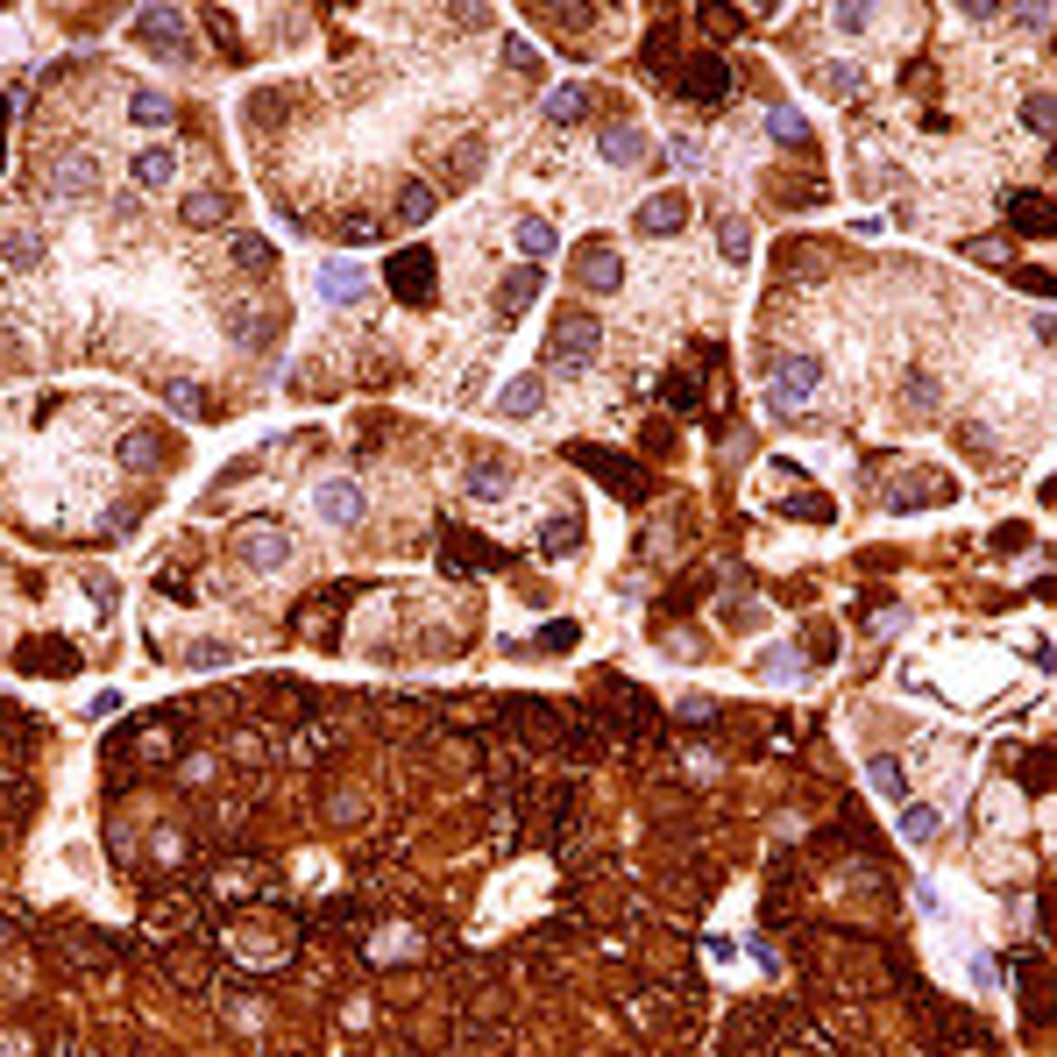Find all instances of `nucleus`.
<instances>
[{"label": "nucleus", "instance_id": "nucleus-45", "mask_svg": "<svg viewBox=\"0 0 1057 1057\" xmlns=\"http://www.w3.org/2000/svg\"><path fill=\"white\" fill-rule=\"evenodd\" d=\"M121 462H128V469H149V462H157V441H143V433H135V441L121 447Z\"/></svg>", "mask_w": 1057, "mask_h": 1057}, {"label": "nucleus", "instance_id": "nucleus-30", "mask_svg": "<svg viewBox=\"0 0 1057 1057\" xmlns=\"http://www.w3.org/2000/svg\"><path fill=\"white\" fill-rule=\"evenodd\" d=\"M788 277H803V284L830 277V249H817V241H803V249H788Z\"/></svg>", "mask_w": 1057, "mask_h": 1057}, {"label": "nucleus", "instance_id": "nucleus-43", "mask_svg": "<svg viewBox=\"0 0 1057 1057\" xmlns=\"http://www.w3.org/2000/svg\"><path fill=\"white\" fill-rule=\"evenodd\" d=\"M1022 114H1030L1036 135H1050V93H1030V100H1022Z\"/></svg>", "mask_w": 1057, "mask_h": 1057}, {"label": "nucleus", "instance_id": "nucleus-40", "mask_svg": "<svg viewBox=\"0 0 1057 1057\" xmlns=\"http://www.w3.org/2000/svg\"><path fill=\"white\" fill-rule=\"evenodd\" d=\"M384 235V220L376 214H355V220H341V241H376Z\"/></svg>", "mask_w": 1057, "mask_h": 1057}, {"label": "nucleus", "instance_id": "nucleus-36", "mask_svg": "<svg viewBox=\"0 0 1057 1057\" xmlns=\"http://www.w3.org/2000/svg\"><path fill=\"white\" fill-rule=\"evenodd\" d=\"M909 405H916V412H937V405H944V384H937V376H916V384H909Z\"/></svg>", "mask_w": 1057, "mask_h": 1057}, {"label": "nucleus", "instance_id": "nucleus-42", "mask_svg": "<svg viewBox=\"0 0 1057 1057\" xmlns=\"http://www.w3.org/2000/svg\"><path fill=\"white\" fill-rule=\"evenodd\" d=\"M171 973L185 979V987H206V958H192V951H178V958H171Z\"/></svg>", "mask_w": 1057, "mask_h": 1057}, {"label": "nucleus", "instance_id": "nucleus-22", "mask_svg": "<svg viewBox=\"0 0 1057 1057\" xmlns=\"http://www.w3.org/2000/svg\"><path fill=\"white\" fill-rule=\"evenodd\" d=\"M817 93H830V100H859V93H866V71H859V65H817Z\"/></svg>", "mask_w": 1057, "mask_h": 1057}, {"label": "nucleus", "instance_id": "nucleus-39", "mask_svg": "<svg viewBox=\"0 0 1057 1057\" xmlns=\"http://www.w3.org/2000/svg\"><path fill=\"white\" fill-rule=\"evenodd\" d=\"M576 639H582V632H576V617H554V625L539 632V646H554V653H561V646H576Z\"/></svg>", "mask_w": 1057, "mask_h": 1057}, {"label": "nucleus", "instance_id": "nucleus-41", "mask_svg": "<svg viewBox=\"0 0 1057 1057\" xmlns=\"http://www.w3.org/2000/svg\"><path fill=\"white\" fill-rule=\"evenodd\" d=\"M327 738H334V724H306V731H298V746H292V752H298V760H312V752H320Z\"/></svg>", "mask_w": 1057, "mask_h": 1057}, {"label": "nucleus", "instance_id": "nucleus-4", "mask_svg": "<svg viewBox=\"0 0 1057 1057\" xmlns=\"http://www.w3.org/2000/svg\"><path fill=\"white\" fill-rule=\"evenodd\" d=\"M135 43L157 57H185V14L178 8H143L135 14Z\"/></svg>", "mask_w": 1057, "mask_h": 1057}, {"label": "nucleus", "instance_id": "nucleus-20", "mask_svg": "<svg viewBox=\"0 0 1057 1057\" xmlns=\"http://www.w3.org/2000/svg\"><path fill=\"white\" fill-rule=\"evenodd\" d=\"M0 263L22 270V277H29V270H43V235L36 228H14L8 241H0Z\"/></svg>", "mask_w": 1057, "mask_h": 1057}, {"label": "nucleus", "instance_id": "nucleus-10", "mask_svg": "<svg viewBox=\"0 0 1057 1057\" xmlns=\"http://www.w3.org/2000/svg\"><path fill=\"white\" fill-rule=\"evenodd\" d=\"M682 86H689V100L717 107V100L731 93V65H724V57H689V65H682Z\"/></svg>", "mask_w": 1057, "mask_h": 1057}, {"label": "nucleus", "instance_id": "nucleus-38", "mask_svg": "<svg viewBox=\"0 0 1057 1057\" xmlns=\"http://www.w3.org/2000/svg\"><path fill=\"white\" fill-rule=\"evenodd\" d=\"M71 965H114L107 937H79V944H71Z\"/></svg>", "mask_w": 1057, "mask_h": 1057}, {"label": "nucleus", "instance_id": "nucleus-2", "mask_svg": "<svg viewBox=\"0 0 1057 1057\" xmlns=\"http://www.w3.org/2000/svg\"><path fill=\"white\" fill-rule=\"evenodd\" d=\"M235 554H241V568H255V576H277V568L292 561V533H284V525H241Z\"/></svg>", "mask_w": 1057, "mask_h": 1057}, {"label": "nucleus", "instance_id": "nucleus-1", "mask_svg": "<svg viewBox=\"0 0 1057 1057\" xmlns=\"http://www.w3.org/2000/svg\"><path fill=\"white\" fill-rule=\"evenodd\" d=\"M823 390V362L817 355H781V376H774V412H803V405H817Z\"/></svg>", "mask_w": 1057, "mask_h": 1057}, {"label": "nucleus", "instance_id": "nucleus-23", "mask_svg": "<svg viewBox=\"0 0 1057 1057\" xmlns=\"http://www.w3.org/2000/svg\"><path fill=\"white\" fill-rule=\"evenodd\" d=\"M866 781H873V795H887V803H909V774H901L895 752H880V760L866 766Z\"/></svg>", "mask_w": 1057, "mask_h": 1057}, {"label": "nucleus", "instance_id": "nucleus-26", "mask_svg": "<svg viewBox=\"0 0 1057 1057\" xmlns=\"http://www.w3.org/2000/svg\"><path fill=\"white\" fill-rule=\"evenodd\" d=\"M533 298H539V270H519V277L497 284V312H525Z\"/></svg>", "mask_w": 1057, "mask_h": 1057}, {"label": "nucleus", "instance_id": "nucleus-19", "mask_svg": "<svg viewBox=\"0 0 1057 1057\" xmlns=\"http://www.w3.org/2000/svg\"><path fill=\"white\" fill-rule=\"evenodd\" d=\"M433 214H441V192H433L427 178H405V192H398V220H405V228H427Z\"/></svg>", "mask_w": 1057, "mask_h": 1057}, {"label": "nucleus", "instance_id": "nucleus-32", "mask_svg": "<svg viewBox=\"0 0 1057 1057\" xmlns=\"http://www.w3.org/2000/svg\"><path fill=\"white\" fill-rule=\"evenodd\" d=\"M717 249L731 255V263H746V255H752V228H746L738 214H731V220H717Z\"/></svg>", "mask_w": 1057, "mask_h": 1057}, {"label": "nucleus", "instance_id": "nucleus-44", "mask_svg": "<svg viewBox=\"0 0 1057 1057\" xmlns=\"http://www.w3.org/2000/svg\"><path fill=\"white\" fill-rule=\"evenodd\" d=\"M965 255H973V263H987V270H1001V263H1008L1001 241H965Z\"/></svg>", "mask_w": 1057, "mask_h": 1057}, {"label": "nucleus", "instance_id": "nucleus-46", "mask_svg": "<svg viewBox=\"0 0 1057 1057\" xmlns=\"http://www.w3.org/2000/svg\"><path fill=\"white\" fill-rule=\"evenodd\" d=\"M674 163H682V171H696V163H703V143H696V135H674Z\"/></svg>", "mask_w": 1057, "mask_h": 1057}, {"label": "nucleus", "instance_id": "nucleus-7", "mask_svg": "<svg viewBox=\"0 0 1057 1057\" xmlns=\"http://www.w3.org/2000/svg\"><path fill=\"white\" fill-rule=\"evenodd\" d=\"M143 930H149L157 944H171V937H192V930H200V916H192L185 895H157V901L143 909Z\"/></svg>", "mask_w": 1057, "mask_h": 1057}, {"label": "nucleus", "instance_id": "nucleus-49", "mask_svg": "<svg viewBox=\"0 0 1057 1057\" xmlns=\"http://www.w3.org/2000/svg\"><path fill=\"white\" fill-rule=\"evenodd\" d=\"M830 22H838L844 36H859V29H866V8H838V14H830Z\"/></svg>", "mask_w": 1057, "mask_h": 1057}, {"label": "nucleus", "instance_id": "nucleus-6", "mask_svg": "<svg viewBox=\"0 0 1057 1057\" xmlns=\"http://www.w3.org/2000/svg\"><path fill=\"white\" fill-rule=\"evenodd\" d=\"M568 462H576V469H589V476H603V482H611L617 497H646V476L632 469V462L603 455V447H568Z\"/></svg>", "mask_w": 1057, "mask_h": 1057}, {"label": "nucleus", "instance_id": "nucleus-25", "mask_svg": "<svg viewBox=\"0 0 1057 1057\" xmlns=\"http://www.w3.org/2000/svg\"><path fill=\"white\" fill-rule=\"evenodd\" d=\"M1008 220H1015L1022 235H1050V214H1044V192H1015L1008 200Z\"/></svg>", "mask_w": 1057, "mask_h": 1057}, {"label": "nucleus", "instance_id": "nucleus-11", "mask_svg": "<svg viewBox=\"0 0 1057 1057\" xmlns=\"http://www.w3.org/2000/svg\"><path fill=\"white\" fill-rule=\"evenodd\" d=\"M689 228V192H653L639 206V235H682Z\"/></svg>", "mask_w": 1057, "mask_h": 1057}, {"label": "nucleus", "instance_id": "nucleus-34", "mask_svg": "<svg viewBox=\"0 0 1057 1057\" xmlns=\"http://www.w3.org/2000/svg\"><path fill=\"white\" fill-rule=\"evenodd\" d=\"M128 114L143 121V128H163V121H171V100H163V93H135V100H128Z\"/></svg>", "mask_w": 1057, "mask_h": 1057}, {"label": "nucleus", "instance_id": "nucleus-9", "mask_svg": "<svg viewBox=\"0 0 1057 1057\" xmlns=\"http://www.w3.org/2000/svg\"><path fill=\"white\" fill-rule=\"evenodd\" d=\"M50 192H57V200H93V192H100V163L86 157V149L57 157L50 163Z\"/></svg>", "mask_w": 1057, "mask_h": 1057}, {"label": "nucleus", "instance_id": "nucleus-16", "mask_svg": "<svg viewBox=\"0 0 1057 1057\" xmlns=\"http://www.w3.org/2000/svg\"><path fill=\"white\" fill-rule=\"evenodd\" d=\"M539 405H547V384H539V376H511V384L497 390V412L504 419H533Z\"/></svg>", "mask_w": 1057, "mask_h": 1057}, {"label": "nucleus", "instance_id": "nucleus-33", "mask_svg": "<svg viewBox=\"0 0 1057 1057\" xmlns=\"http://www.w3.org/2000/svg\"><path fill=\"white\" fill-rule=\"evenodd\" d=\"M228 255H235L241 270H270V241H263V235H235Z\"/></svg>", "mask_w": 1057, "mask_h": 1057}, {"label": "nucleus", "instance_id": "nucleus-48", "mask_svg": "<svg viewBox=\"0 0 1057 1057\" xmlns=\"http://www.w3.org/2000/svg\"><path fill=\"white\" fill-rule=\"evenodd\" d=\"M504 65H511V71H539V57L525 50V43H511V36H504Z\"/></svg>", "mask_w": 1057, "mask_h": 1057}, {"label": "nucleus", "instance_id": "nucleus-17", "mask_svg": "<svg viewBox=\"0 0 1057 1057\" xmlns=\"http://www.w3.org/2000/svg\"><path fill=\"white\" fill-rule=\"evenodd\" d=\"M539 554H547V561H576V554H582V519H576V511L547 519V533H539Z\"/></svg>", "mask_w": 1057, "mask_h": 1057}, {"label": "nucleus", "instance_id": "nucleus-31", "mask_svg": "<svg viewBox=\"0 0 1057 1057\" xmlns=\"http://www.w3.org/2000/svg\"><path fill=\"white\" fill-rule=\"evenodd\" d=\"M766 135H774V143H795V149H803V143H809V121L795 114V107H774V114H766Z\"/></svg>", "mask_w": 1057, "mask_h": 1057}, {"label": "nucleus", "instance_id": "nucleus-28", "mask_svg": "<svg viewBox=\"0 0 1057 1057\" xmlns=\"http://www.w3.org/2000/svg\"><path fill=\"white\" fill-rule=\"evenodd\" d=\"M178 214H185V228H220V220H228V200H220V192H192Z\"/></svg>", "mask_w": 1057, "mask_h": 1057}, {"label": "nucleus", "instance_id": "nucleus-27", "mask_svg": "<svg viewBox=\"0 0 1057 1057\" xmlns=\"http://www.w3.org/2000/svg\"><path fill=\"white\" fill-rule=\"evenodd\" d=\"M937 830H944V817L930 803H901V838H909V844H930Z\"/></svg>", "mask_w": 1057, "mask_h": 1057}, {"label": "nucleus", "instance_id": "nucleus-3", "mask_svg": "<svg viewBox=\"0 0 1057 1057\" xmlns=\"http://www.w3.org/2000/svg\"><path fill=\"white\" fill-rule=\"evenodd\" d=\"M547 355L554 362H576V370H589V362L603 355V327L589 320V312H568L561 327H554V341H547Z\"/></svg>", "mask_w": 1057, "mask_h": 1057}, {"label": "nucleus", "instance_id": "nucleus-35", "mask_svg": "<svg viewBox=\"0 0 1057 1057\" xmlns=\"http://www.w3.org/2000/svg\"><path fill=\"white\" fill-rule=\"evenodd\" d=\"M519 249L525 255H554V228L547 220H519Z\"/></svg>", "mask_w": 1057, "mask_h": 1057}, {"label": "nucleus", "instance_id": "nucleus-12", "mask_svg": "<svg viewBox=\"0 0 1057 1057\" xmlns=\"http://www.w3.org/2000/svg\"><path fill=\"white\" fill-rule=\"evenodd\" d=\"M312 504H320L327 525H355V519H362V490H355L349 476H327L320 490H312Z\"/></svg>", "mask_w": 1057, "mask_h": 1057}, {"label": "nucleus", "instance_id": "nucleus-14", "mask_svg": "<svg viewBox=\"0 0 1057 1057\" xmlns=\"http://www.w3.org/2000/svg\"><path fill=\"white\" fill-rule=\"evenodd\" d=\"M362 292H370V277H362L355 263H320V298L327 306H355Z\"/></svg>", "mask_w": 1057, "mask_h": 1057}, {"label": "nucleus", "instance_id": "nucleus-21", "mask_svg": "<svg viewBox=\"0 0 1057 1057\" xmlns=\"http://www.w3.org/2000/svg\"><path fill=\"white\" fill-rule=\"evenodd\" d=\"M469 497L476 504H497V497H511V476H504V462H469Z\"/></svg>", "mask_w": 1057, "mask_h": 1057}, {"label": "nucleus", "instance_id": "nucleus-29", "mask_svg": "<svg viewBox=\"0 0 1057 1057\" xmlns=\"http://www.w3.org/2000/svg\"><path fill=\"white\" fill-rule=\"evenodd\" d=\"M582 284H589V292H617V284H625V270H617V255H611V249H589V263H582Z\"/></svg>", "mask_w": 1057, "mask_h": 1057}, {"label": "nucleus", "instance_id": "nucleus-18", "mask_svg": "<svg viewBox=\"0 0 1057 1057\" xmlns=\"http://www.w3.org/2000/svg\"><path fill=\"white\" fill-rule=\"evenodd\" d=\"M22 668L29 674H71V668H79V653H71L65 639H29L22 646Z\"/></svg>", "mask_w": 1057, "mask_h": 1057}, {"label": "nucleus", "instance_id": "nucleus-24", "mask_svg": "<svg viewBox=\"0 0 1057 1057\" xmlns=\"http://www.w3.org/2000/svg\"><path fill=\"white\" fill-rule=\"evenodd\" d=\"M589 114V86H554L547 93V121H561V128H576Z\"/></svg>", "mask_w": 1057, "mask_h": 1057}, {"label": "nucleus", "instance_id": "nucleus-37", "mask_svg": "<svg viewBox=\"0 0 1057 1057\" xmlns=\"http://www.w3.org/2000/svg\"><path fill=\"white\" fill-rule=\"evenodd\" d=\"M455 149H462V157H447V171H455V185H469V178L482 171V149L476 143H455Z\"/></svg>", "mask_w": 1057, "mask_h": 1057}, {"label": "nucleus", "instance_id": "nucleus-47", "mask_svg": "<svg viewBox=\"0 0 1057 1057\" xmlns=\"http://www.w3.org/2000/svg\"><path fill=\"white\" fill-rule=\"evenodd\" d=\"M220 660H235V646H214V639L192 646V668H220Z\"/></svg>", "mask_w": 1057, "mask_h": 1057}, {"label": "nucleus", "instance_id": "nucleus-5", "mask_svg": "<svg viewBox=\"0 0 1057 1057\" xmlns=\"http://www.w3.org/2000/svg\"><path fill=\"white\" fill-rule=\"evenodd\" d=\"M390 292H398L405 306H427L433 298V255L427 249H398L390 255Z\"/></svg>", "mask_w": 1057, "mask_h": 1057}, {"label": "nucleus", "instance_id": "nucleus-15", "mask_svg": "<svg viewBox=\"0 0 1057 1057\" xmlns=\"http://www.w3.org/2000/svg\"><path fill=\"white\" fill-rule=\"evenodd\" d=\"M171 178H178V149H171V143H149V149H135V185L163 192Z\"/></svg>", "mask_w": 1057, "mask_h": 1057}, {"label": "nucleus", "instance_id": "nucleus-8", "mask_svg": "<svg viewBox=\"0 0 1057 1057\" xmlns=\"http://www.w3.org/2000/svg\"><path fill=\"white\" fill-rule=\"evenodd\" d=\"M270 887V866L263 859H228V866H214V895L220 901H255Z\"/></svg>", "mask_w": 1057, "mask_h": 1057}, {"label": "nucleus", "instance_id": "nucleus-13", "mask_svg": "<svg viewBox=\"0 0 1057 1057\" xmlns=\"http://www.w3.org/2000/svg\"><path fill=\"white\" fill-rule=\"evenodd\" d=\"M596 149H603V163H617V171H632V163H646V135L632 128V121H617V128H603V135H596Z\"/></svg>", "mask_w": 1057, "mask_h": 1057}]
</instances>
